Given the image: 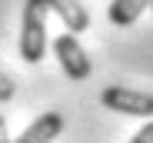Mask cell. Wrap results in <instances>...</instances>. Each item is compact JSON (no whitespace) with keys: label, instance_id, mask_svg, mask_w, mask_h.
Masks as SVG:
<instances>
[{"label":"cell","instance_id":"2","mask_svg":"<svg viewBox=\"0 0 153 143\" xmlns=\"http://www.w3.org/2000/svg\"><path fill=\"white\" fill-rule=\"evenodd\" d=\"M100 103H103L107 110L126 113V116H153V93L123 87V83L107 87L103 93H100Z\"/></svg>","mask_w":153,"mask_h":143},{"label":"cell","instance_id":"5","mask_svg":"<svg viewBox=\"0 0 153 143\" xmlns=\"http://www.w3.org/2000/svg\"><path fill=\"white\" fill-rule=\"evenodd\" d=\"M43 4L63 20V27H67L70 33H83V30H90V13H87L83 4H76V0H43Z\"/></svg>","mask_w":153,"mask_h":143},{"label":"cell","instance_id":"7","mask_svg":"<svg viewBox=\"0 0 153 143\" xmlns=\"http://www.w3.org/2000/svg\"><path fill=\"white\" fill-rule=\"evenodd\" d=\"M7 100H13V80L0 70V103H7Z\"/></svg>","mask_w":153,"mask_h":143},{"label":"cell","instance_id":"6","mask_svg":"<svg viewBox=\"0 0 153 143\" xmlns=\"http://www.w3.org/2000/svg\"><path fill=\"white\" fill-rule=\"evenodd\" d=\"M146 7H150V0H113L110 10H107V17H110L113 27H130V23L140 20V13Z\"/></svg>","mask_w":153,"mask_h":143},{"label":"cell","instance_id":"1","mask_svg":"<svg viewBox=\"0 0 153 143\" xmlns=\"http://www.w3.org/2000/svg\"><path fill=\"white\" fill-rule=\"evenodd\" d=\"M47 13L50 7L43 0H27L20 17V60L23 63H40L47 53Z\"/></svg>","mask_w":153,"mask_h":143},{"label":"cell","instance_id":"8","mask_svg":"<svg viewBox=\"0 0 153 143\" xmlns=\"http://www.w3.org/2000/svg\"><path fill=\"white\" fill-rule=\"evenodd\" d=\"M133 143H153V123H146V127L133 136Z\"/></svg>","mask_w":153,"mask_h":143},{"label":"cell","instance_id":"3","mask_svg":"<svg viewBox=\"0 0 153 143\" xmlns=\"http://www.w3.org/2000/svg\"><path fill=\"white\" fill-rule=\"evenodd\" d=\"M53 53H57V60H60V67H63V73H67L70 80H87V77H90L93 63H90L87 50L80 47L76 33H70V30L60 33V37L53 40Z\"/></svg>","mask_w":153,"mask_h":143},{"label":"cell","instance_id":"9","mask_svg":"<svg viewBox=\"0 0 153 143\" xmlns=\"http://www.w3.org/2000/svg\"><path fill=\"white\" fill-rule=\"evenodd\" d=\"M7 140V123H4V116H0V143Z\"/></svg>","mask_w":153,"mask_h":143},{"label":"cell","instance_id":"4","mask_svg":"<svg viewBox=\"0 0 153 143\" xmlns=\"http://www.w3.org/2000/svg\"><path fill=\"white\" fill-rule=\"evenodd\" d=\"M60 130H63V116H60L57 110H50V113L37 116V120L23 130L17 140H20V143H50V140L60 136Z\"/></svg>","mask_w":153,"mask_h":143},{"label":"cell","instance_id":"10","mask_svg":"<svg viewBox=\"0 0 153 143\" xmlns=\"http://www.w3.org/2000/svg\"><path fill=\"white\" fill-rule=\"evenodd\" d=\"M150 10H153V0H150Z\"/></svg>","mask_w":153,"mask_h":143}]
</instances>
